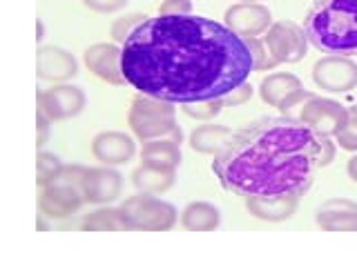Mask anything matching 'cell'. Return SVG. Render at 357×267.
<instances>
[{"label": "cell", "mask_w": 357, "mask_h": 267, "mask_svg": "<svg viewBox=\"0 0 357 267\" xmlns=\"http://www.w3.org/2000/svg\"><path fill=\"white\" fill-rule=\"evenodd\" d=\"M121 47L128 85L174 105L221 98L255 72L245 38L199 14L148 16Z\"/></svg>", "instance_id": "6da1fadb"}, {"label": "cell", "mask_w": 357, "mask_h": 267, "mask_svg": "<svg viewBox=\"0 0 357 267\" xmlns=\"http://www.w3.org/2000/svg\"><path fill=\"white\" fill-rule=\"evenodd\" d=\"M337 154L335 138L321 136L286 116L261 118L234 129L228 147L215 156L212 172L237 196H304L315 174Z\"/></svg>", "instance_id": "7a4b0ae2"}, {"label": "cell", "mask_w": 357, "mask_h": 267, "mask_svg": "<svg viewBox=\"0 0 357 267\" xmlns=\"http://www.w3.org/2000/svg\"><path fill=\"white\" fill-rule=\"evenodd\" d=\"M308 42L321 54L357 56V0H315L304 16Z\"/></svg>", "instance_id": "3957f363"}, {"label": "cell", "mask_w": 357, "mask_h": 267, "mask_svg": "<svg viewBox=\"0 0 357 267\" xmlns=\"http://www.w3.org/2000/svg\"><path fill=\"white\" fill-rule=\"evenodd\" d=\"M85 165H63L47 183L38 187V209L43 216L61 220L81 211L85 200Z\"/></svg>", "instance_id": "277c9868"}, {"label": "cell", "mask_w": 357, "mask_h": 267, "mask_svg": "<svg viewBox=\"0 0 357 267\" xmlns=\"http://www.w3.org/2000/svg\"><path fill=\"white\" fill-rule=\"evenodd\" d=\"M176 107L170 100L154 98L148 94H137L130 103L128 125L134 134V138L141 143L174 136L183 140V131L176 120Z\"/></svg>", "instance_id": "5b68a950"}, {"label": "cell", "mask_w": 357, "mask_h": 267, "mask_svg": "<svg viewBox=\"0 0 357 267\" xmlns=\"http://www.w3.org/2000/svg\"><path fill=\"white\" fill-rule=\"evenodd\" d=\"M130 232H167L178 222V211L172 203L156 194L137 192L119 205Z\"/></svg>", "instance_id": "8992f818"}, {"label": "cell", "mask_w": 357, "mask_h": 267, "mask_svg": "<svg viewBox=\"0 0 357 267\" xmlns=\"http://www.w3.org/2000/svg\"><path fill=\"white\" fill-rule=\"evenodd\" d=\"M264 42L268 49L273 70L279 65H295L306 58L308 54V36L301 25L293 20H277L264 33Z\"/></svg>", "instance_id": "52a82bcc"}, {"label": "cell", "mask_w": 357, "mask_h": 267, "mask_svg": "<svg viewBox=\"0 0 357 267\" xmlns=\"http://www.w3.org/2000/svg\"><path fill=\"white\" fill-rule=\"evenodd\" d=\"M349 120V107L342 105L340 100L326 98L317 92H312L304 107L299 109L297 122H304L306 127L315 129L321 136L335 138L344 129Z\"/></svg>", "instance_id": "ba28073f"}, {"label": "cell", "mask_w": 357, "mask_h": 267, "mask_svg": "<svg viewBox=\"0 0 357 267\" xmlns=\"http://www.w3.org/2000/svg\"><path fill=\"white\" fill-rule=\"evenodd\" d=\"M312 81L326 94H349L357 87V63L351 56L326 54L312 65Z\"/></svg>", "instance_id": "9c48e42d"}, {"label": "cell", "mask_w": 357, "mask_h": 267, "mask_svg": "<svg viewBox=\"0 0 357 267\" xmlns=\"http://www.w3.org/2000/svg\"><path fill=\"white\" fill-rule=\"evenodd\" d=\"M36 100H38V109L45 111L52 122L76 118L78 114H83V109L87 105L85 92L72 83H54L47 89H40Z\"/></svg>", "instance_id": "30bf717a"}, {"label": "cell", "mask_w": 357, "mask_h": 267, "mask_svg": "<svg viewBox=\"0 0 357 267\" xmlns=\"http://www.w3.org/2000/svg\"><path fill=\"white\" fill-rule=\"evenodd\" d=\"M83 63L98 81L107 85H128L123 74V47L119 42H94L83 51Z\"/></svg>", "instance_id": "8fae6325"}, {"label": "cell", "mask_w": 357, "mask_h": 267, "mask_svg": "<svg viewBox=\"0 0 357 267\" xmlns=\"http://www.w3.org/2000/svg\"><path fill=\"white\" fill-rule=\"evenodd\" d=\"M223 22L241 38L264 36L273 25V11L264 3H237L226 9Z\"/></svg>", "instance_id": "7c38bea8"}, {"label": "cell", "mask_w": 357, "mask_h": 267, "mask_svg": "<svg viewBox=\"0 0 357 267\" xmlns=\"http://www.w3.org/2000/svg\"><path fill=\"white\" fill-rule=\"evenodd\" d=\"M36 74L47 83H70L78 74V60L59 44H40L36 51Z\"/></svg>", "instance_id": "4fadbf2b"}, {"label": "cell", "mask_w": 357, "mask_h": 267, "mask_svg": "<svg viewBox=\"0 0 357 267\" xmlns=\"http://www.w3.org/2000/svg\"><path fill=\"white\" fill-rule=\"evenodd\" d=\"M137 154V140L126 131H98L92 138V156L100 165H126Z\"/></svg>", "instance_id": "5bb4252c"}, {"label": "cell", "mask_w": 357, "mask_h": 267, "mask_svg": "<svg viewBox=\"0 0 357 267\" xmlns=\"http://www.w3.org/2000/svg\"><path fill=\"white\" fill-rule=\"evenodd\" d=\"M123 194V174L114 167L100 165L89 167L85 176V200L87 205H112Z\"/></svg>", "instance_id": "9a60e30c"}, {"label": "cell", "mask_w": 357, "mask_h": 267, "mask_svg": "<svg viewBox=\"0 0 357 267\" xmlns=\"http://www.w3.org/2000/svg\"><path fill=\"white\" fill-rule=\"evenodd\" d=\"M315 222L321 232H357V200L328 198L317 207Z\"/></svg>", "instance_id": "2e32d148"}, {"label": "cell", "mask_w": 357, "mask_h": 267, "mask_svg": "<svg viewBox=\"0 0 357 267\" xmlns=\"http://www.w3.org/2000/svg\"><path fill=\"white\" fill-rule=\"evenodd\" d=\"M245 200V209L250 211L255 218L266 222H284L293 218V214L299 207L301 194H279V196H248Z\"/></svg>", "instance_id": "e0dca14e"}, {"label": "cell", "mask_w": 357, "mask_h": 267, "mask_svg": "<svg viewBox=\"0 0 357 267\" xmlns=\"http://www.w3.org/2000/svg\"><path fill=\"white\" fill-rule=\"evenodd\" d=\"M130 178H132V185L137 187V192L161 196L167 192V189H172V185L176 181V170H172V167L141 163L137 170L132 172Z\"/></svg>", "instance_id": "ac0fdd59"}, {"label": "cell", "mask_w": 357, "mask_h": 267, "mask_svg": "<svg viewBox=\"0 0 357 267\" xmlns=\"http://www.w3.org/2000/svg\"><path fill=\"white\" fill-rule=\"evenodd\" d=\"M232 134L234 129L226 125H199L190 131L188 145H190V149L197 154L217 156L228 147Z\"/></svg>", "instance_id": "d6986e66"}, {"label": "cell", "mask_w": 357, "mask_h": 267, "mask_svg": "<svg viewBox=\"0 0 357 267\" xmlns=\"http://www.w3.org/2000/svg\"><path fill=\"white\" fill-rule=\"evenodd\" d=\"M181 138L174 136H165V138H154V140H145L141 147V163H150V165H159V167H172L176 170L181 165Z\"/></svg>", "instance_id": "ffe728a7"}, {"label": "cell", "mask_w": 357, "mask_h": 267, "mask_svg": "<svg viewBox=\"0 0 357 267\" xmlns=\"http://www.w3.org/2000/svg\"><path fill=\"white\" fill-rule=\"evenodd\" d=\"M178 220L188 232H212L221 225V211L208 200H192L181 209Z\"/></svg>", "instance_id": "44dd1931"}, {"label": "cell", "mask_w": 357, "mask_h": 267, "mask_svg": "<svg viewBox=\"0 0 357 267\" xmlns=\"http://www.w3.org/2000/svg\"><path fill=\"white\" fill-rule=\"evenodd\" d=\"M297 89H304V83L295 74L277 72V74H268L259 83V96L268 107H279Z\"/></svg>", "instance_id": "7402d4cb"}, {"label": "cell", "mask_w": 357, "mask_h": 267, "mask_svg": "<svg viewBox=\"0 0 357 267\" xmlns=\"http://www.w3.org/2000/svg\"><path fill=\"white\" fill-rule=\"evenodd\" d=\"M78 227L83 232H130L121 207L109 205H98L94 211L85 214L81 222H78Z\"/></svg>", "instance_id": "603a6c76"}, {"label": "cell", "mask_w": 357, "mask_h": 267, "mask_svg": "<svg viewBox=\"0 0 357 267\" xmlns=\"http://www.w3.org/2000/svg\"><path fill=\"white\" fill-rule=\"evenodd\" d=\"M223 107H226V103H223V96L221 98H210V100H197V103H183L178 105V109H181V114L192 118V120H201V122H210L215 120Z\"/></svg>", "instance_id": "cb8c5ba5"}, {"label": "cell", "mask_w": 357, "mask_h": 267, "mask_svg": "<svg viewBox=\"0 0 357 267\" xmlns=\"http://www.w3.org/2000/svg\"><path fill=\"white\" fill-rule=\"evenodd\" d=\"M148 18L145 14H128V16H121L116 18L114 22H112V27H109V33H112V40L123 44L130 36H132V31L137 29L141 22Z\"/></svg>", "instance_id": "d4e9b609"}, {"label": "cell", "mask_w": 357, "mask_h": 267, "mask_svg": "<svg viewBox=\"0 0 357 267\" xmlns=\"http://www.w3.org/2000/svg\"><path fill=\"white\" fill-rule=\"evenodd\" d=\"M65 163L59 159L56 154H50L45 149H38V156H36V185H45L50 181V178L61 170Z\"/></svg>", "instance_id": "484cf974"}, {"label": "cell", "mask_w": 357, "mask_h": 267, "mask_svg": "<svg viewBox=\"0 0 357 267\" xmlns=\"http://www.w3.org/2000/svg\"><path fill=\"white\" fill-rule=\"evenodd\" d=\"M335 143H337V147L344 152H351V154L357 152V105L349 107V120H346L344 129L335 136Z\"/></svg>", "instance_id": "4316f807"}, {"label": "cell", "mask_w": 357, "mask_h": 267, "mask_svg": "<svg viewBox=\"0 0 357 267\" xmlns=\"http://www.w3.org/2000/svg\"><path fill=\"white\" fill-rule=\"evenodd\" d=\"M252 94H255V87L250 85V81H243L241 85L230 89V92L223 96V103H226V107H239L243 103H248Z\"/></svg>", "instance_id": "83f0119b"}, {"label": "cell", "mask_w": 357, "mask_h": 267, "mask_svg": "<svg viewBox=\"0 0 357 267\" xmlns=\"http://www.w3.org/2000/svg\"><path fill=\"white\" fill-rule=\"evenodd\" d=\"M159 14L161 16H185V14H192V0H161Z\"/></svg>", "instance_id": "f1b7e54d"}, {"label": "cell", "mask_w": 357, "mask_h": 267, "mask_svg": "<svg viewBox=\"0 0 357 267\" xmlns=\"http://www.w3.org/2000/svg\"><path fill=\"white\" fill-rule=\"evenodd\" d=\"M128 3L130 0H83V5L96 14H114V11L126 9Z\"/></svg>", "instance_id": "f546056e"}, {"label": "cell", "mask_w": 357, "mask_h": 267, "mask_svg": "<svg viewBox=\"0 0 357 267\" xmlns=\"http://www.w3.org/2000/svg\"><path fill=\"white\" fill-rule=\"evenodd\" d=\"M50 127H52V120L47 118V114L45 111H36V129H38V138H36V147L43 149L45 143H47L50 138Z\"/></svg>", "instance_id": "4dcf8cb0"}, {"label": "cell", "mask_w": 357, "mask_h": 267, "mask_svg": "<svg viewBox=\"0 0 357 267\" xmlns=\"http://www.w3.org/2000/svg\"><path fill=\"white\" fill-rule=\"evenodd\" d=\"M346 172H349V178L357 185V152L349 159V165H346Z\"/></svg>", "instance_id": "1f68e13d"}, {"label": "cell", "mask_w": 357, "mask_h": 267, "mask_svg": "<svg viewBox=\"0 0 357 267\" xmlns=\"http://www.w3.org/2000/svg\"><path fill=\"white\" fill-rule=\"evenodd\" d=\"M43 33H45V27H43V20L38 18L36 20V40H43Z\"/></svg>", "instance_id": "d6a6232c"}, {"label": "cell", "mask_w": 357, "mask_h": 267, "mask_svg": "<svg viewBox=\"0 0 357 267\" xmlns=\"http://www.w3.org/2000/svg\"><path fill=\"white\" fill-rule=\"evenodd\" d=\"M237 3H259V0H237Z\"/></svg>", "instance_id": "836d02e7"}]
</instances>
